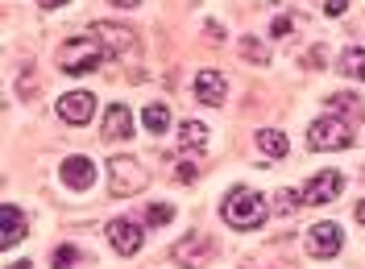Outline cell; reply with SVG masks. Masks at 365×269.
Returning <instances> with one entry per match:
<instances>
[{
    "label": "cell",
    "mask_w": 365,
    "mask_h": 269,
    "mask_svg": "<svg viewBox=\"0 0 365 269\" xmlns=\"http://www.w3.org/2000/svg\"><path fill=\"white\" fill-rule=\"evenodd\" d=\"M54 265H58V269H75V265H79V253H75L71 245L54 248Z\"/></svg>",
    "instance_id": "cell-19"
},
{
    "label": "cell",
    "mask_w": 365,
    "mask_h": 269,
    "mask_svg": "<svg viewBox=\"0 0 365 269\" xmlns=\"http://www.w3.org/2000/svg\"><path fill=\"white\" fill-rule=\"evenodd\" d=\"M9 269H34V265H29V261H13Z\"/></svg>",
    "instance_id": "cell-30"
},
{
    "label": "cell",
    "mask_w": 365,
    "mask_h": 269,
    "mask_svg": "<svg viewBox=\"0 0 365 269\" xmlns=\"http://www.w3.org/2000/svg\"><path fill=\"white\" fill-rule=\"evenodd\" d=\"M341 186H344L341 170H324V174H316V179L307 182L299 195H303V203H332L336 195H341Z\"/></svg>",
    "instance_id": "cell-6"
},
{
    "label": "cell",
    "mask_w": 365,
    "mask_h": 269,
    "mask_svg": "<svg viewBox=\"0 0 365 269\" xmlns=\"http://www.w3.org/2000/svg\"><path fill=\"white\" fill-rule=\"evenodd\" d=\"M58 174H63V182H67L71 191H88L91 182H96V166H91L88 157H67Z\"/></svg>",
    "instance_id": "cell-12"
},
{
    "label": "cell",
    "mask_w": 365,
    "mask_h": 269,
    "mask_svg": "<svg viewBox=\"0 0 365 269\" xmlns=\"http://www.w3.org/2000/svg\"><path fill=\"white\" fill-rule=\"evenodd\" d=\"M104 63V42L100 38H71L58 50V67L63 75H91V70Z\"/></svg>",
    "instance_id": "cell-2"
},
{
    "label": "cell",
    "mask_w": 365,
    "mask_h": 269,
    "mask_svg": "<svg viewBox=\"0 0 365 269\" xmlns=\"http://www.w3.org/2000/svg\"><path fill=\"white\" fill-rule=\"evenodd\" d=\"M96 33H100V42H108V50H113L116 58H129V50H133V33H129V29H120V25H113V21H100Z\"/></svg>",
    "instance_id": "cell-13"
},
{
    "label": "cell",
    "mask_w": 365,
    "mask_h": 269,
    "mask_svg": "<svg viewBox=\"0 0 365 269\" xmlns=\"http://www.w3.org/2000/svg\"><path fill=\"white\" fill-rule=\"evenodd\" d=\"M125 137H133V112L125 104H108V112H104V141H125Z\"/></svg>",
    "instance_id": "cell-11"
},
{
    "label": "cell",
    "mask_w": 365,
    "mask_h": 269,
    "mask_svg": "<svg viewBox=\"0 0 365 269\" xmlns=\"http://www.w3.org/2000/svg\"><path fill=\"white\" fill-rule=\"evenodd\" d=\"M108 182H113V195H137L145 186V170L129 157H113L108 162Z\"/></svg>",
    "instance_id": "cell-4"
},
{
    "label": "cell",
    "mask_w": 365,
    "mask_h": 269,
    "mask_svg": "<svg viewBox=\"0 0 365 269\" xmlns=\"http://www.w3.org/2000/svg\"><path fill=\"white\" fill-rule=\"evenodd\" d=\"M225 95H228V79L220 75V70H200L195 75V100L200 104H225Z\"/></svg>",
    "instance_id": "cell-9"
},
{
    "label": "cell",
    "mask_w": 365,
    "mask_h": 269,
    "mask_svg": "<svg viewBox=\"0 0 365 269\" xmlns=\"http://www.w3.org/2000/svg\"><path fill=\"white\" fill-rule=\"evenodd\" d=\"M170 220H175V207L170 203H154L150 207V224H170Z\"/></svg>",
    "instance_id": "cell-20"
},
{
    "label": "cell",
    "mask_w": 365,
    "mask_h": 269,
    "mask_svg": "<svg viewBox=\"0 0 365 269\" xmlns=\"http://www.w3.org/2000/svg\"><path fill=\"white\" fill-rule=\"evenodd\" d=\"M257 149H262L266 157H287L291 141L278 133V129H262V133H257Z\"/></svg>",
    "instance_id": "cell-16"
},
{
    "label": "cell",
    "mask_w": 365,
    "mask_h": 269,
    "mask_svg": "<svg viewBox=\"0 0 365 269\" xmlns=\"http://www.w3.org/2000/svg\"><path fill=\"white\" fill-rule=\"evenodd\" d=\"M241 50H245V58H253V63H270V54H266V46H257L253 38H245V42H241Z\"/></svg>",
    "instance_id": "cell-21"
},
{
    "label": "cell",
    "mask_w": 365,
    "mask_h": 269,
    "mask_svg": "<svg viewBox=\"0 0 365 269\" xmlns=\"http://www.w3.org/2000/svg\"><path fill=\"white\" fill-rule=\"evenodd\" d=\"M341 70L349 75V79H361L365 83V50L361 46H353V50H344L341 54Z\"/></svg>",
    "instance_id": "cell-17"
},
{
    "label": "cell",
    "mask_w": 365,
    "mask_h": 269,
    "mask_svg": "<svg viewBox=\"0 0 365 269\" xmlns=\"http://www.w3.org/2000/svg\"><path fill=\"white\" fill-rule=\"evenodd\" d=\"M91 112H96V95H88V91H71V95L58 100V116L67 125H88Z\"/></svg>",
    "instance_id": "cell-8"
},
{
    "label": "cell",
    "mask_w": 365,
    "mask_h": 269,
    "mask_svg": "<svg viewBox=\"0 0 365 269\" xmlns=\"http://www.w3.org/2000/svg\"><path fill=\"white\" fill-rule=\"evenodd\" d=\"M42 9H58V4H67V0H38Z\"/></svg>",
    "instance_id": "cell-28"
},
{
    "label": "cell",
    "mask_w": 365,
    "mask_h": 269,
    "mask_svg": "<svg viewBox=\"0 0 365 269\" xmlns=\"http://www.w3.org/2000/svg\"><path fill=\"white\" fill-rule=\"evenodd\" d=\"M307 145L316 154H324V149H349L353 145V129L344 125L341 116H324V120H316L307 129Z\"/></svg>",
    "instance_id": "cell-3"
},
{
    "label": "cell",
    "mask_w": 365,
    "mask_h": 269,
    "mask_svg": "<svg viewBox=\"0 0 365 269\" xmlns=\"http://www.w3.org/2000/svg\"><path fill=\"white\" fill-rule=\"evenodd\" d=\"M195 179H200V170H195L191 162H182L179 166V182H195Z\"/></svg>",
    "instance_id": "cell-24"
},
{
    "label": "cell",
    "mask_w": 365,
    "mask_h": 269,
    "mask_svg": "<svg viewBox=\"0 0 365 269\" xmlns=\"http://www.w3.org/2000/svg\"><path fill=\"white\" fill-rule=\"evenodd\" d=\"M344 9H349V0H328V17H341Z\"/></svg>",
    "instance_id": "cell-25"
},
{
    "label": "cell",
    "mask_w": 365,
    "mask_h": 269,
    "mask_svg": "<svg viewBox=\"0 0 365 269\" xmlns=\"http://www.w3.org/2000/svg\"><path fill=\"white\" fill-rule=\"evenodd\" d=\"M141 120H145L150 133H166V125H170V108H166V104H145Z\"/></svg>",
    "instance_id": "cell-18"
},
{
    "label": "cell",
    "mask_w": 365,
    "mask_h": 269,
    "mask_svg": "<svg viewBox=\"0 0 365 269\" xmlns=\"http://www.w3.org/2000/svg\"><path fill=\"white\" fill-rule=\"evenodd\" d=\"M108 241H113V248L120 257H133L137 248H141V241H145V232H141V224H133V220H113V224H108Z\"/></svg>",
    "instance_id": "cell-7"
},
{
    "label": "cell",
    "mask_w": 365,
    "mask_h": 269,
    "mask_svg": "<svg viewBox=\"0 0 365 269\" xmlns=\"http://www.w3.org/2000/svg\"><path fill=\"white\" fill-rule=\"evenodd\" d=\"M207 257H212V241H207V236H187V241L175 245V261H179L182 269L207 265Z\"/></svg>",
    "instance_id": "cell-10"
},
{
    "label": "cell",
    "mask_w": 365,
    "mask_h": 269,
    "mask_svg": "<svg viewBox=\"0 0 365 269\" xmlns=\"http://www.w3.org/2000/svg\"><path fill=\"white\" fill-rule=\"evenodd\" d=\"M108 4H120V9H133V4H141V0H108Z\"/></svg>",
    "instance_id": "cell-27"
},
{
    "label": "cell",
    "mask_w": 365,
    "mask_h": 269,
    "mask_svg": "<svg viewBox=\"0 0 365 269\" xmlns=\"http://www.w3.org/2000/svg\"><path fill=\"white\" fill-rule=\"evenodd\" d=\"M204 141H207V129L200 125V120H182V125H179V149H182V154L204 149Z\"/></svg>",
    "instance_id": "cell-15"
},
{
    "label": "cell",
    "mask_w": 365,
    "mask_h": 269,
    "mask_svg": "<svg viewBox=\"0 0 365 269\" xmlns=\"http://www.w3.org/2000/svg\"><path fill=\"white\" fill-rule=\"evenodd\" d=\"M328 104H332V116L336 112H357V100H353V95H332Z\"/></svg>",
    "instance_id": "cell-23"
},
{
    "label": "cell",
    "mask_w": 365,
    "mask_h": 269,
    "mask_svg": "<svg viewBox=\"0 0 365 269\" xmlns=\"http://www.w3.org/2000/svg\"><path fill=\"white\" fill-rule=\"evenodd\" d=\"M220 216L228 220V228L250 232V228H262V220L270 216V207H266V199H262L257 191H250V186H232L225 207H220Z\"/></svg>",
    "instance_id": "cell-1"
},
{
    "label": "cell",
    "mask_w": 365,
    "mask_h": 269,
    "mask_svg": "<svg viewBox=\"0 0 365 269\" xmlns=\"http://www.w3.org/2000/svg\"><path fill=\"white\" fill-rule=\"evenodd\" d=\"M344 245L341 236V224H316L312 232H307V253L312 257H319V261H328V257H336Z\"/></svg>",
    "instance_id": "cell-5"
},
{
    "label": "cell",
    "mask_w": 365,
    "mask_h": 269,
    "mask_svg": "<svg viewBox=\"0 0 365 269\" xmlns=\"http://www.w3.org/2000/svg\"><path fill=\"white\" fill-rule=\"evenodd\" d=\"M357 220H361V224H365V199L357 203Z\"/></svg>",
    "instance_id": "cell-29"
},
{
    "label": "cell",
    "mask_w": 365,
    "mask_h": 269,
    "mask_svg": "<svg viewBox=\"0 0 365 269\" xmlns=\"http://www.w3.org/2000/svg\"><path fill=\"white\" fill-rule=\"evenodd\" d=\"M295 207H303V195H295V191H278V211H295Z\"/></svg>",
    "instance_id": "cell-22"
},
{
    "label": "cell",
    "mask_w": 365,
    "mask_h": 269,
    "mask_svg": "<svg viewBox=\"0 0 365 269\" xmlns=\"http://www.w3.org/2000/svg\"><path fill=\"white\" fill-rule=\"evenodd\" d=\"M287 29H291V17H278V21H274V38H282Z\"/></svg>",
    "instance_id": "cell-26"
},
{
    "label": "cell",
    "mask_w": 365,
    "mask_h": 269,
    "mask_svg": "<svg viewBox=\"0 0 365 269\" xmlns=\"http://www.w3.org/2000/svg\"><path fill=\"white\" fill-rule=\"evenodd\" d=\"M0 220H4L0 245H4V248H13V245H17V241L25 236V216H21V207H17V203H4V207H0Z\"/></svg>",
    "instance_id": "cell-14"
}]
</instances>
